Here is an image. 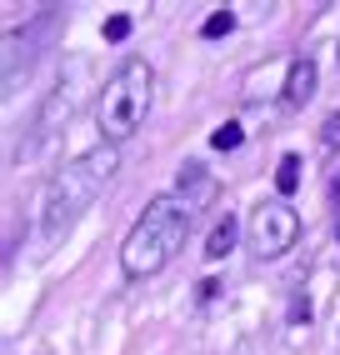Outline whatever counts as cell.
<instances>
[{"instance_id": "1", "label": "cell", "mask_w": 340, "mask_h": 355, "mask_svg": "<svg viewBox=\"0 0 340 355\" xmlns=\"http://www.w3.org/2000/svg\"><path fill=\"white\" fill-rule=\"evenodd\" d=\"M120 165V146H110V140H101V146H90L85 155H76L70 165H60V171L51 175V185H45V210H40V235L45 241H60V235L80 220V210L95 200V191L115 175Z\"/></svg>"}, {"instance_id": "2", "label": "cell", "mask_w": 340, "mask_h": 355, "mask_svg": "<svg viewBox=\"0 0 340 355\" xmlns=\"http://www.w3.org/2000/svg\"><path fill=\"white\" fill-rule=\"evenodd\" d=\"M185 235H190V205L180 196H155L140 210V220L130 225L126 245H120V270H126V280L160 275L170 260H176V250L185 245Z\"/></svg>"}, {"instance_id": "3", "label": "cell", "mask_w": 340, "mask_h": 355, "mask_svg": "<svg viewBox=\"0 0 340 355\" xmlns=\"http://www.w3.org/2000/svg\"><path fill=\"white\" fill-rule=\"evenodd\" d=\"M155 105V65L145 55H126L110 80L101 85V101H95V125H101V140H110V146H120V140H130L145 115H151Z\"/></svg>"}, {"instance_id": "4", "label": "cell", "mask_w": 340, "mask_h": 355, "mask_svg": "<svg viewBox=\"0 0 340 355\" xmlns=\"http://www.w3.org/2000/svg\"><path fill=\"white\" fill-rule=\"evenodd\" d=\"M246 235H250L255 260H280L290 245L300 241V216H296V205H285L280 196H275V200H260V205L250 210V220H246Z\"/></svg>"}, {"instance_id": "5", "label": "cell", "mask_w": 340, "mask_h": 355, "mask_svg": "<svg viewBox=\"0 0 340 355\" xmlns=\"http://www.w3.org/2000/svg\"><path fill=\"white\" fill-rule=\"evenodd\" d=\"M315 80H321L315 60H310V55H290V65H285V85H280L285 105H296V110H300V105L315 96Z\"/></svg>"}, {"instance_id": "6", "label": "cell", "mask_w": 340, "mask_h": 355, "mask_svg": "<svg viewBox=\"0 0 340 355\" xmlns=\"http://www.w3.org/2000/svg\"><path fill=\"white\" fill-rule=\"evenodd\" d=\"M235 235H240V225H235V216L226 210V216L210 225V235H205V260H221V255H230V250H235Z\"/></svg>"}, {"instance_id": "7", "label": "cell", "mask_w": 340, "mask_h": 355, "mask_svg": "<svg viewBox=\"0 0 340 355\" xmlns=\"http://www.w3.org/2000/svg\"><path fill=\"white\" fill-rule=\"evenodd\" d=\"M180 191H196V205H205V200L215 196V180L201 171L196 160H185V171H180ZM196 205H190V210H196Z\"/></svg>"}, {"instance_id": "8", "label": "cell", "mask_w": 340, "mask_h": 355, "mask_svg": "<svg viewBox=\"0 0 340 355\" xmlns=\"http://www.w3.org/2000/svg\"><path fill=\"white\" fill-rule=\"evenodd\" d=\"M296 185H300V155H280V165H275V191H280V200L296 196Z\"/></svg>"}, {"instance_id": "9", "label": "cell", "mask_w": 340, "mask_h": 355, "mask_svg": "<svg viewBox=\"0 0 340 355\" xmlns=\"http://www.w3.org/2000/svg\"><path fill=\"white\" fill-rule=\"evenodd\" d=\"M230 31H235V10H210L205 26H201L205 40H221V35H230Z\"/></svg>"}, {"instance_id": "10", "label": "cell", "mask_w": 340, "mask_h": 355, "mask_svg": "<svg viewBox=\"0 0 340 355\" xmlns=\"http://www.w3.org/2000/svg\"><path fill=\"white\" fill-rule=\"evenodd\" d=\"M240 140H246V130H240L235 121H226L221 130H210V146H215V150H235Z\"/></svg>"}, {"instance_id": "11", "label": "cell", "mask_w": 340, "mask_h": 355, "mask_svg": "<svg viewBox=\"0 0 340 355\" xmlns=\"http://www.w3.org/2000/svg\"><path fill=\"white\" fill-rule=\"evenodd\" d=\"M130 31H135V20H130V15H105V26H101L105 40H126Z\"/></svg>"}, {"instance_id": "12", "label": "cell", "mask_w": 340, "mask_h": 355, "mask_svg": "<svg viewBox=\"0 0 340 355\" xmlns=\"http://www.w3.org/2000/svg\"><path fill=\"white\" fill-rule=\"evenodd\" d=\"M321 146H325V150H340V110L325 115V125H321Z\"/></svg>"}, {"instance_id": "13", "label": "cell", "mask_w": 340, "mask_h": 355, "mask_svg": "<svg viewBox=\"0 0 340 355\" xmlns=\"http://www.w3.org/2000/svg\"><path fill=\"white\" fill-rule=\"evenodd\" d=\"M290 320H296V325H300V320H310V305H305V295H296V300H290Z\"/></svg>"}, {"instance_id": "14", "label": "cell", "mask_w": 340, "mask_h": 355, "mask_svg": "<svg viewBox=\"0 0 340 355\" xmlns=\"http://www.w3.org/2000/svg\"><path fill=\"white\" fill-rule=\"evenodd\" d=\"M221 295V280H201V300H215Z\"/></svg>"}, {"instance_id": "15", "label": "cell", "mask_w": 340, "mask_h": 355, "mask_svg": "<svg viewBox=\"0 0 340 355\" xmlns=\"http://www.w3.org/2000/svg\"><path fill=\"white\" fill-rule=\"evenodd\" d=\"M330 200L340 205V165H335V171H330Z\"/></svg>"}, {"instance_id": "16", "label": "cell", "mask_w": 340, "mask_h": 355, "mask_svg": "<svg viewBox=\"0 0 340 355\" xmlns=\"http://www.w3.org/2000/svg\"><path fill=\"white\" fill-rule=\"evenodd\" d=\"M335 241H340V216H335Z\"/></svg>"}]
</instances>
